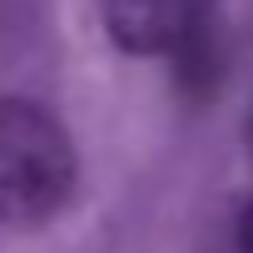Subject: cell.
Masks as SVG:
<instances>
[{
    "label": "cell",
    "mask_w": 253,
    "mask_h": 253,
    "mask_svg": "<svg viewBox=\"0 0 253 253\" xmlns=\"http://www.w3.org/2000/svg\"><path fill=\"white\" fill-rule=\"evenodd\" d=\"M75 144L65 124L15 94H0V223L35 228L70 204Z\"/></svg>",
    "instance_id": "obj_1"
},
{
    "label": "cell",
    "mask_w": 253,
    "mask_h": 253,
    "mask_svg": "<svg viewBox=\"0 0 253 253\" xmlns=\"http://www.w3.org/2000/svg\"><path fill=\"white\" fill-rule=\"evenodd\" d=\"M104 25L129 55H189L209 25L218 0H99Z\"/></svg>",
    "instance_id": "obj_2"
},
{
    "label": "cell",
    "mask_w": 253,
    "mask_h": 253,
    "mask_svg": "<svg viewBox=\"0 0 253 253\" xmlns=\"http://www.w3.org/2000/svg\"><path fill=\"white\" fill-rule=\"evenodd\" d=\"M238 253H253V199L238 213Z\"/></svg>",
    "instance_id": "obj_3"
}]
</instances>
